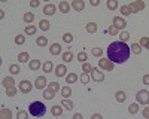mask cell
Masks as SVG:
<instances>
[{
	"mask_svg": "<svg viewBox=\"0 0 149 119\" xmlns=\"http://www.w3.org/2000/svg\"><path fill=\"white\" fill-rule=\"evenodd\" d=\"M22 19H24V22H27V24H30V26H31V22L34 19V14H33V12H26L24 17H22Z\"/></svg>",
	"mask_w": 149,
	"mask_h": 119,
	"instance_id": "obj_25",
	"label": "cell"
},
{
	"mask_svg": "<svg viewBox=\"0 0 149 119\" xmlns=\"http://www.w3.org/2000/svg\"><path fill=\"white\" fill-rule=\"evenodd\" d=\"M82 70H84V73H93L94 67H93L90 63H84V64H82Z\"/></svg>",
	"mask_w": 149,
	"mask_h": 119,
	"instance_id": "obj_37",
	"label": "cell"
},
{
	"mask_svg": "<svg viewBox=\"0 0 149 119\" xmlns=\"http://www.w3.org/2000/svg\"><path fill=\"white\" fill-rule=\"evenodd\" d=\"M15 43L17 45H24V43H26V36H22V34L15 36Z\"/></svg>",
	"mask_w": 149,
	"mask_h": 119,
	"instance_id": "obj_39",
	"label": "cell"
},
{
	"mask_svg": "<svg viewBox=\"0 0 149 119\" xmlns=\"http://www.w3.org/2000/svg\"><path fill=\"white\" fill-rule=\"evenodd\" d=\"M63 61H64V63H70V61H73V54H72L70 51H66V52L63 54Z\"/></svg>",
	"mask_w": 149,
	"mask_h": 119,
	"instance_id": "obj_35",
	"label": "cell"
},
{
	"mask_svg": "<svg viewBox=\"0 0 149 119\" xmlns=\"http://www.w3.org/2000/svg\"><path fill=\"white\" fill-rule=\"evenodd\" d=\"M146 48H148V49H149V42H148V45H146Z\"/></svg>",
	"mask_w": 149,
	"mask_h": 119,
	"instance_id": "obj_56",
	"label": "cell"
},
{
	"mask_svg": "<svg viewBox=\"0 0 149 119\" xmlns=\"http://www.w3.org/2000/svg\"><path fill=\"white\" fill-rule=\"evenodd\" d=\"M55 12H57V6L52 5V3H46V5L43 6V14L48 15V17H52Z\"/></svg>",
	"mask_w": 149,
	"mask_h": 119,
	"instance_id": "obj_9",
	"label": "cell"
},
{
	"mask_svg": "<svg viewBox=\"0 0 149 119\" xmlns=\"http://www.w3.org/2000/svg\"><path fill=\"white\" fill-rule=\"evenodd\" d=\"M106 6H107L109 10H115V9L118 8V0H107Z\"/></svg>",
	"mask_w": 149,
	"mask_h": 119,
	"instance_id": "obj_32",
	"label": "cell"
},
{
	"mask_svg": "<svg viewBox=\"0 0 149 119\" xmlns=\"http://www.w3.org/2000/svg\"><path fill=\"white\" fill-rule=\"evenodd\" d=\"M136 103L149 106V91H146V89L137 91V94H136Z\"/></svg>",
	"mask_w": 149,
	"mask_h": 119,
	"instance_id": "obj_3",
	"label": "cell"
},
{
	"mask_svg": "<svg viewBox=\"0 0 149 119\" xmlns=\"http://www.w3.org/2000/svg\"><path fill=\"white\" fill-rule=\"evenodd\" d=\"M61 106H63L66 110H72L73 109V101H70L69 98H63L61 100Z\"/></svg>",
	"mask_w": 149,
	"mask_h": 119,
	"instance_id": "obj_27",
	"label": "cell"
},
{
	"mask_svg": "<svg viewBox=\"0 0 149 119\" xmlns=\"http://www.w3.org/2000/svg\"><path fill=\"white\" fill-rule=\"evenodd\" d=\"M78 80V75L76 73H69L67 76H66V82L67 83H74Z\"/></svg>",
	"mask_w": 149,
	"mask_h": 119,
	"instance_id": "obj_33",
	"label": "cell"
},
{
	"mask_svg": "<svg viewBox=\"0 0 149 119\" xmlns=\"http://www.w3.org/2000/svg\"><path fill=\"white\" fill-rule=\"evenodd\" d=\"M36 43H37V46H46V45H48L46 36H39V37L36 39Z\"/></svg>",
	"mask_w": 149,
	"mask_h": 119,
	"instance_id": "obj_31",
	"label": "cell"
},
{
	"mask_svg": "<svg viewBox=\"0 0 149 119\" xmlns=\"http://www.w3.org/2000/svg\"><path fill=\"white\" fill-rule=\"evenodd\" d=\"M70 8H72V5L70 3H67V2H60V5H58V9H60V12H63V14H67V12H70Z\"/></svg>",
	"mask_w": 149,
	"mask_h": 119,
	"instance_id": "obj_16",
	"label": "cell"
},
{
	"mask_svg": "<svg viewBox=\"0 0 149 119\" xmlns=\"http://www.w3.org/2000/svg\"><path fill=\"white\" fill-rule=\"evenodd\" d=\"M33 88H34V85H33V83H31L30 80H26V79L21 80V82L18 83V89H19L22 94H27V92H30Z\"/></svg>",
	"mask_w": 149,
	"mask_h": 119,
	"instance_id": "obj_4",
	"label": "cell"
},
{
	"mask_svg": "<svg viewBox=\"0 0 149 119\" xmlns=\"http://www.w3.org/2000/svg\"><path fill=\"white\" fill-rule=\"evenodd\" d=\"M9 71H10V75H18L21 71V68H19L18 64H10L9 66Z\"/></svg>",
	"mask_w": 149,
	"mask_h": 119,
	"instance_id": "obj_34",
	"label": "cell"
},
{
	"mask_svg": "<svg viewBox=\"0 0 149 119\" xmlns=\"http://www.w3.org/2000/svg\"><path fill=\"white\" fill-rule=\"evenodd\" d=\"M115 98H116L118 103H124V101L127 100V94H125V91H118V92L115 94Z\"/></svg>",
	"mask_w": 149,
	"mask_h": 119,
	"instance_id": "obj_20",
	"label": "cell"
},
{
	"mask_svg": "<svg viewBox=\"0 0 149 119\" xmlns=\"http://www.w3.org/2000/svg\"><path fill=\"white\" fill-rule=\"evenodd\" d=\"M91 54H93L94 57L102 58V57H103V49H102V48H93V49H91Z\"/></svg>",
	"mask_w": 149,
	"mask_h": 119,
	"instance_id": "obj_36",
	"label": "cell"
},
{
	"mask_svg": "<svg viewBox=\"0 0 149 119\" xmlns=\"http://www.w3.org/2000/svg\"><path fill=\"white\" fill-rule=\"evenodd\" d=\"M148 42H149V39L146 37V36H143V37L140 39V46H145V48H146V45H148Z\"/></svg>",
	"mask_w": 149,
	"mask_h": 119,
	"instance_id": "obj_49",
	"label": "cell"
},
{
	"mask_svg": "<svg viewBox=\"0 0 149 119\" xmlns=\"http://www.w3.org/2000/svg\"><path fill=\"white\" fill-rule=\"evenodd\" d=\"M0 18H2V19L5 18V12H3V9H0Z\"/></svg>",
	"mask_w": 149,
	"mask_h": 119,
	"instance_id": "obj_55",
	"label": "cell"
},
{
	"mask_svg": "<svg viewBox=\"0 0 149 119\" xmlns=\"http://www.w3.org/2000/svg\"><path fill=\"white\" fill-rule=\"evenodd\" d=\"M130 39V33L128 31H122L119 34V42H124V43H127V40Z\"/></svg>",
	"mask_w": 149,
	"mask_h": 119,
	"instance_id": "obj_38",
	"label": "cell"
},
{
	"mask_svg": "<svg viewBox=\"0 0 149 119\" xmlns=\"http://www.w3.org/2000/svg\"><path fill=\"white\" fill-rule=\"evenodd\" d=\"M39 5H40L39 0H31V2H30V6H31V8H37Z\"/></svg>",
	"mask_w": 149,
	"mask_h": 119,
	"instance_id": "obj_50",
	"label": "cell"
},
{
	"mask_svg": "<svg viewBox=\"0 0 149 119\" xmlns=\"http://www.w3.org/2000/svg\"><path fill=\"white\" fill-rule=\"evenodd\" d=\"M91 119H103V116H102L100 113H94V115L91 116Z\"/></svg>",
	"mask_w": 149,
	"mask_h": 119,
	"instance_id": "obj_52",
	"label": "cell"
},
{
	"mask_svg": "<svg viewBox=\"0 0 149 119\" xmlns=\"http://www.w3.org/2000/svg\"><path fill=\"white\" fill-rule=\"evenodd\" d=\"M54 95H55V94H52L49 89H45V91H43V98H45V100H51Z\"/></svg>",
	"mask_w": 149,
	"mask_h": 119,
	"instance_id": "obj_45",
	"label": "cell"
},
{
	"mask_svg": "<svg viewBox=\"0 0 149 119\" xmlns=\"http://www.w3.org/2000/svg\"><path fill=\"white\" fill-rule=\"evenodd\" d=\"M39 28H40L42 31H48L49 28H51V24H49L48 19H40V22H39Z\"/></svg>",
	"mask_w": 149,
	"mask_h": 119,
	"instance_id": "obj_22",
	"label": "cell"
},
{
	"mask_svg": "<svg viewBox=\"0 0 149 119\" xmlns=\"http://www.w3.org/2000/svg\"><path fill=\"white\" fill-rule=\"evenodd\" d=\"M90 5H91V6H98V5H100V2H98V0H91Z\"/></svg>",
	"mask_w": 149,
	"mask_h": 119,
	"instance_id": "obj_53",
	"label": "cell"
},
{
	"mask_svg": "<svg viewBox=\"0 0 149 119\" xmlns=\"http://www.w3.org/2000/svg\"><path fill=\"white\" fill-rule=\"evenodd\" d=\"M119 10H121V14H122L124 17H128V15H131V14H133V10H131V8H130L128 5L121 6V8H119Z\"/></svg>",
	"mask_w": 149,
	"mask_h": 119,
	"instance_id": "obj_26",
	"label": "cell"
},
{
	"mask_svg": "<svg viewBox=\"0 0 149 119\" xmlns=\"http://www.w3.org/2000/svg\"><path fill=\"white\" fill-rule=\"evenodd\" d=\"M86 59H88V55H86V52H79L78 54V61H81L82 64L86 63Z\"/></svg>",
	"mask_w": 149,
	"mask_h": 119,
	"instance_id": "obj_42",
	"label": "cell"
},
{
	"mask_svg": "<svg viewBox=\"0 0 149 119\" xmlns=\"http://www.w3.org/2000/svg\"><path fill=\"white\" fill-rule=\"evenodd\" d=\"M142 82L145 83V85H149V75H145V76L142 77Z\"/></svg>",
	"mask_w": 149,
	"mask_h": 119,
	"instance_id": "obj_51",
	"label": "cell"
},
{
	"mask_svg": "<svg viewBox=\"0 0 149 119\" xmlns=\"http://www.w3.org/2000/svg\"><path fill=\"white\" fill-rule=\"evenodd\" d=\"M48 89L51 91L52 94H55L57 91H61V86H60L58 82H51V83H48Z\"/></svg>",
	"mask_w": 149,
	"mask_h": 119,
	"instance_id": "obj_19",
	"label": "cell"
},
{
	"mask_svg": "<svg viewBox=\"0 0 149 119\" xmlns=\"http://www.w3.org/2000/svg\"><path fill=\"white\" fill-rule=\"evenodd\" d=\"M46 112V106L42 103V101H33L30 106H29V113L31 116H36V118H40L43 116Z\"/></svg>",
	"mask_w": 149,
	"mask_h": 119,
	"instance_id": "obj_2",
	"label": "cell"
},
{
	"mask_svg": "<svg viewBox=\"0 0 149 119\" xmlns=\"http://www.w3.org/2000/svg\"><path fill=\"white\" fill-rule=\"evenodd\" d=\"M72 119H84V118H82V115H81V113H74Z\"/></svg>",
	"mask_w": 149,
	"mask_h": 119,
	"instance_id": "obj_54",
	"label": "cell"
},
{
	"mask_svg": "<svg viewBox=\"0 0 149 119\" xmlns=\"http://www.w3.org/2000/svg\"><path fill=\"white\" fill-rule=\"evenodd\" d=\"M60 92H61V95H63V98H69L72 95V88L70 86H63Z\"/></svg>",
	"mask_w": 149,
	"mask_h": 119,
	"instance_id": "obj_29",
	"label": "cell"
},
{
	"mask_svg": "<svg viewBox=\"0 0 149 119\" xmlns=\"http://www.w3.org/2000/svg\"><path fill=\"white\" fill-rule=\"evenodd\" d=\"M91 77H93L94 82H103L104 80V73H103V71H100L98 68H94L93 73H91Z\"/></svg>",
	"mask_w": 149,
	"mask_h": 119,
	"instance_id": "obj_10",
	"label": "cell"
},
{
	"mask_svg": "<svg viewBox=\"0 0 149 119\" xmlns=\"http://www.w3.org/2000/svg\"><path fill=\"white\" fill-rule=\"evenodd\" d=\"M139 103H131L130 106H128V112L131 113V115H136V113H139Z\"/></svg>",
	"mask_w": 149,
	"mask_h": 119,
	"instance_id": "obj_28",
	"label": "cell"
},
{
	"mask_svg": "<svg viewBox=\"0 0 149 119\" xmlns=\"http://www.w3.org/2000/svg\"><path fill=\"white\" fill-rule=\"evenodd\" d=\"M85 30L88 31V33H95V31L98 30V26H97L95 22H88V24L85 26Z\"/></svg>",
	"mask_w": 149,
	"mask_h": 119,
	"instance_id": "obj_23",
	"label": "cell"
},
{
	"mask_svg": "<svg viewBox=\"0 0 149 119\" xmlns=\"http://www.w3.org/2000/svg\"><path fill=\"white\" fill-rule=\"evenodd\" d=\"M0 119H12V112L5 106H2V109H0Z\"/></svg>",
	"mask_w": 149,
	"mask_h": 119,
	"instance_id": "obj_14",
	"label": "cell"
},
{
	"mask_svg": "<svg viewBox=\"0 0 149 119\" xmlns=\"http://www.w3.org/2000/svg\"><path fill=\"white\" fill-rule=\"evenodd\" d=\"M130 49H131V51H133L136 55H140L143 48L140 46V43H131V45H130Z\"/></svg>",
	"mask_w": 149,
	"mask_h": 119,
	"instance_id": "obj_21",
	"label": "cell"
},
{
	"mask_svg": "<svg viewBox=\"0 0 149 119\" xmlns=\"http://www.w3.org/2000/svg\"><path fill=\"white\" fill-rule=\"evenodd\" d=\"M130 8H131V10L133 12H140V10H143L145 9V2H142V0H136V2H131L130 5H128Z\"/></svg>",
	"mask_w": 149,
	"mask_h": 119,
	"instance_id": "obj_8",
	"label": "cell"
},
{
	"mask_svg": "<svg viewBox=\"0 0 149 119\" xmlns=\"http://www.w3.org/2000/svg\"><path fill=\"white\" fill-rule=\"evenodd\" d=\"M24 31H26V34H29V36H33V34H36V27L34 26H27L26 28H24Z\"/></svg>",
	"mask_w": 149,
	"mask_h": 119,
	"instance_id": "obj_40",
	"label": "cell"
},
{
	"mask_svg": "<svg viewBox=\"0 0 149 119\" xmlns=\"http://www.w3.org/2000/svg\"><path fill=\"white\" fill-rule=\"evenodd\" d=\"M42 68H43L45 73H51V71L54 70V64H52V61H45L43 66H42Z\"/></svg>",
	"mask_w": 149,
	"mask_h": 119,
	"instance_id": "obj_24",
	"label": "cell"
},
{
	"mask_svg": "<svg viewBox=\"0 0 149 119\" xmlns=\"http://www.w3.org/2000/svg\"><path fill=\"white\" fill-rule=\"evenodd\" d=\"M2 85H3L5 89L14 88V86H15V80H14V77H12V76H6V77H3V80H2Z\"/></svg>",
	"mask_w": 149,
	"mask_h": 119,
	"instance_id": "obj_11",
	"label": "cell"
},
{
	"mask_svg": "<svg viewBox=\"0 0 149 119\" xmlns=\"http://www.w3.org/2000/svg\"><path fill=\"white\" fill-rule=\"evenodd\" d=\"M17 119H29V112L27 110H19L17 113Z\"/></svg>",
	"mask_w": 149,
	"mask_h": 119,
	"instance_id": "obj_41",
	"label": "cell"
},
{
	"mask_svg": "<svg viewBox=\"0 0 149 119\" xmlns=\"http://www.w3.org/2000/svg\"><path fill=\"white\" fill-rule=\"evenodd\" d=\"M63 110H64V107L61 106V104L52 106V107H51V113H52L54 116H61V115H63Z\"/></svg>",
	"mask_w": 149,
	"mask_h": 119,
	"instance_id": "obj_17",
	"label": "cell"
},
{
	"mask_svg": "<svg viewBox=\"0 0 149 119\" xmlns=\"http://www.w3.org/2000/svg\"><path fill=\"white\" fill-rule=\"evenodd\" d=\"M66 71H67V67H66V64H58L57 67H55V76L57 77H63V76H66Z\"/></svg>",
	"mask_w": 149,
	"mask_h": 119,
	"instance_id": "obj_12",
	"label": "cell"
},
{
	"mask_svg": "<svg viewBox=\"0 0 149 119\" xmlns=\"http://www.w3.org/2000/svg\"><path fill=\"white\" fill-rule=\"evenodd\" d=\"M29 59H30L29 52H21V54H18V61H19V63H29Z\"/></svg>",
	"mask_w": 149,
	"mask_h": 119,
	"instance_id": "obj_30",
	"label": "cell"
},
{
	"mask_svg": "<svg viewBox=\"0 0 149 119\" xmlns=\"http://www.w3.org/2000/svg\"><path fill=\"white\" fill-rule=\"evenodd\" d=\"M131 49L127 43L124 42H112L107 48V58L113 64H122L130 58Z\"/></svg>",
	"mask_w": 149,
	"mask_h": 119,
	"instance_id": "obj_1",
	"label": "cell"
},
{
	"mask_svg": "<svg viewBox=\"0 0 149 119\" xmlns=\"http://www.w3.org/2000/svg\"><path fill=\"white\" fill-rule=\"evenodd\" d=\"M63 42H64V43H72V42H73V36H72L70 33H64V34H63Z\"/></svg>",
	"mask_w": 149,
	"mask_h": 119,
	"instance_id": "obj_43",
	"label": "cell"
},
{
	"mask_svg": "<svg viewBox=\"0 0 149 119\" xmlns=\"http://www.w3.org/2000/svg\"><path fill=\"white\" fill-rule=\"evenodd\" d=\"M79 79H81V82H82V83H88V80H90V76H88V73H82Z\"/></svg>",
	"mask_w": 149,
	"mask_h": 119,
	"instance_id": "obj_47",
	"label": "cell"
},
{
	"mask_svg": "<svg viewBox=\"0 0 149 119\" xmlns=\"http://www.w3.org/2000/svg\"><path fill=\"white\" fill-rule=\"evenodd\" d=\"M72 8L74 10L81 12V10L85 9V2H84V0H73V2H72Z\"/></svg>",
	"mask_w": 149,
	"mask_h": 119,
	"instance_id": "obj_13",
	"label": "cell"
},
{
	"mask_svg": "<svg viewBox=\"0 0 149 119\" xmlns=\"http://www.w3.org/2000/svg\"><path fill=\"white\" fill-rule=\"evenodd\" d=\"M142 115H143V118H145V119H149V106H148V107H145V109H143Z\"/></svg>",
	"mask_w": 149,
	"mask_h": 119,
	"instance_id": "obj_48",
	"label": "cell"
},
{
	"mask_svg": "<svg viewBox=\"0 0 149 119\" xmlns=\"http://www.w3.org/2000/svg\"><path fill=\"white\" fill-rule=\"evenodd\" d=\"M49 52H51L54 57H55V55H60V54H61V46H60L58 43H52L51 48H49Z\"/></svg>",
	"mask_w": 149,
	"mask_h": 119,
	"instance_id": "obj_18",
	"label": "cell"
},
{
	"mask_svg": "<svg viewBox=\"0 0 149 119\" xmlns=\"http://www.w3.org/2000/svg\"><path fill=\"white\" fill-rule=\"evenodd\" d=\"M43 64L40 63V59H30L29 61V68L30 70H39Z\"/></svg>",
	"mask_w": 149,
	"mask_h": 119,
	"instance_id": "obj_15",
	"label": "cell"
},
{
	"mask_svg": "<svg viewBox=\"0 0 149 119\" xmlns=\"http://www.w3.org/2000/svg\"><path fill=\"white\" fill-rule=\"evenodd\" d=\"M116 30H124L127 27V21L124 19L122 17H113V24H112Z\"/></svg>",
	"mask_w": 149,
	"mask_h": 119,
	"instance_id": "obj_6",
	"label": "cell"
},
{
	"mask_svg": "<svg viewBox=\"0 0 149 119\" xmlns=\"http://www.w3.org/2000/svg\"><path fill=\"white\" fill-rule=\"evenodd\" d=\"M113 63H112L110 61V59L109 58H100V59H98V67H100L102 70H107V71H110V70H113Z\"/></svg>",
	"mask_w": 149,
	"mask_h": 119,
	"instance_id": "obj_5",
	"label": "cell"
},
{
	"mask_svg": "<svg viewBox=\"0 0 149 119\" xmlns=\"http://www.w3.org/2000/svg\"><path fill=\"white\" fill-rule=\"evenodd\" d=\"M107 33L110 34V36H116V33H118V30L113 27V26H109L107 27Z\"/></svg>",
	"mask_w": 149,
	"mask_h": 119,
	"instance_id": "obj_46",
	"label": "cell"
},
{
	"mask_svg": "<svg viewBox=\"0 0 149 119\" xmlns=\"http://www.w3.org/2000/svg\"><path fill=\"white\" fill-rule=\"evenodd\" d=\"M48 85V80L45 76H37L36 80H34V88L36 89H43L45 86Z\"/></svg>",
	"mask_w": 149,
	"mask_h": 119,
	"instance_id": "obj_7",
	"label": "cell"
},
{
	"mask_svg": "<svg viewBox=\"0 0 149 119\" xmlns=\"http://www.w3.org/2000/svg\"><path fill=\"white\" fill-rule=\"evenodd\" d=\"M17 92H18L17 86H14V88H9V89H6V95H8V97H14V95H17Z\"/></svg>",
	"mask_w": 149,
	"mask_h": 119,
	"instance_id": "obj_44",
	"label": "cell"
}]
</instances>
